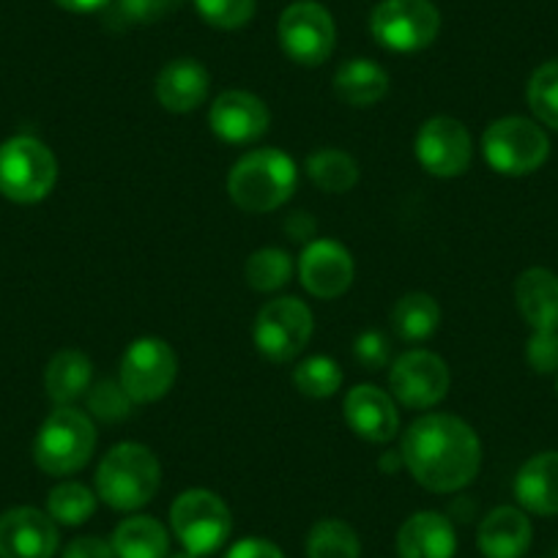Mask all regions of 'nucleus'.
I'll return each mask as SVG.
<instances>
[{"mask_svg": "<svg viewBox=\"0 0 558 558\" xmlns=\"http://www.w3.org/2000/svg\"><path fill=\"white\" fill-rule=\"evenodd\" d=\"M402 465L430 493H458L476 480L482 441L474 427L452 413H425L405 430Z\"/></svg>", "mask_w": 558, "mask_h": 558, "instance_id": "1", "label": "nucleus"}, {"mask_svg": "<svg viewBox=\"0 0 558 558\" xmlns=\"http://www.w3.org/2000/svg\"><path fill=\"white\" fill-rule=\"evenodd\" d=\"M299 184V168L279 148L244 154L228 173V195L246 214H271L286 206Z\"/></svg>", "mask_w": 558, "mask_h": 558, "instance_id": "2", "label": "nucleus"}, {"mask_svg": "<svg viewBox=\"0 0 558 558\" xmlns=\"http://www.w3.org/2000/svg\"><path fill=\"white\" fill-rule=\"evenodd\" d=\"M96 496L116 512H137L154 501L162 485V465L143 444H118L96 469Z\"/></svg>", "mask_w": 558, "mask_h": 558, "instance_id": "3", "label": "nucleus"}, {"mask_svg": "<svg viewBox=\"0 0 558 558\" xmlns=\"http://www.w3.org/2000/svg\"><path fill=\"white\" fill-rule=\"evenodd\" d=\"M96 449L94 418L74 405H61L41 422L34 460L45 474L72 476L88 465Z\"/></svg>", "mask_w": 558, "mask_h": 558, "instance_id": "4", "label": "nucleus"}, {"mask_svg": "<svg viewBox=\"0 0 558 558\" xmlns=\"http://www.w3.org/2000/svg\"><path fill=\"white\" fill-rule=\"evenodd\" d=\"M58 184V159L47 143L17 134L0 143V195L20 206L41 203Z\"/></svg>", "mask_w": 558, "mask_h": 558, "instance_id": "5", "label": "nucleus"}, {"mask_svg": "<svg viewBox=\"0 0 558 558\" xmlns=\"http://www.w3.org/2000/svg\"><path fill=\"white\" fill-rule=\"evenodd\" d=\"M482 154L485 162L496 173L512 175H531L547 162L550 157V140L539 121H531L523 116H507L493 121L482 134Z\"/></svg>", "mask_w": 558, "mask_h": 558, "instance_id": "6", "label": "nucleus"}, {"mask_svg": "<svg viewBox=\"0 0 558 558\" xmlns=\"http://www.w3.org/2000/svg\"><path fill=\"white\" fill-rule=\"evenodd\" d=\"M170 529L184 550L203 558L222 550L233 534V514L217 493L192 487L181 493L170 507Z\"/></svg>", "mask_w": 558, "mask_h": 558, "instance_id": "7", "label": "nucleus"}, {"mask_svg": "<svg viewBox=\"0 0 558 558\" xmlns=\"http://www.w3.org/2000/svg\"><path fill=\"white\" fill-rule=\"evenodd\" d=\"M369 34L384 50L422 52L441 34V12L433 0H380L369 17Z\"/></svg>", "mask_w": 558, "mask_h": 558, "instance_id": "8", "label": "nucleus"}, {"mask_svg": "<svg viewBox=\"0 0 558 558\" xmlns=\"http://www.w3.org/2000/svg\"><path fill=\"white\" fill-rule=\"evenodd\" d=\"M313 310L302 299L282 296L263 304L260 313L255 315L252 340L268 362L288 364L302 356V351L313 340Z\"/></svg>", "mask_w": 558, "mask_h": 558, "instance_id": "9", "label": "nucleus"}, {"mask_svg": "<svg viewBox=\"0 0 558 558\" xmlns=\"http://www.w3.org/2000/svg\"><path fill=\"white\" fill-rule=\"evenodd\" d=\"M282 52L299 66H320L337 45V25L329 9L315 0H296L282 12L277 25Z\"/></svg>", "mask_w": 558, "mask_h": 558, "instance_id": "10", "label": "nucleus"}, {"mask_svg": "<svg viewBox=\"0 0 558 558\" xmlns=\"http://www.w3.org/2000/svg\"><path fill=\"white\" fill-rule=\"evenodd\" d=\"M175 375H179V356L173 348L159 337H140L123 351L118 380L134 405H146L162 400L173 389Z\"/></svg>", "mask_w": 558, "mask_h": 558, "instance_id": "11", "label": "nucleus"}, {"mask_svg": "<svg viewBox=\"0 0 558 558\" xmlns=\"http://www.w3.org/2000/svg\"><path fill=\"white\" fill-rule=\"evenodd\" d=\"M418 165L436 179H458L471 168L474 140L463 121L449 116L427 118L416 132L413 143Z\"/></svg>", "mask_w": 558, "mask_h": 558, "instance_id": "12", "label": "nucleus"}, {"mask_svg": "<svg viewBox=\"0 0 558 558\" xmlns=\"http://www.w3.org/2000/svg\"><path fill=\"white\" fill-rule=\"evenodd\" d=\"M449 386H452V373L447 362L438 353L422 348L402 353L389 369L391 397L416 411L438 405L449 395Z\"/></svg>", "mask_w": 558, "mask_h": 558, "instance_id": "13", "label": "nucleus"}, {"mask_svg": "<svg viewBox=\"0 0 558 558\" xmlns=\"http://www.w3.org/2000/svg\"><path fill=\"white\" fill-rule=\"evenodd\" d=\"M208 126L222 143L250 146L271 126V112L260 96L250 90H222L208 107Z\"/></svg>", "mask_w": 558, "mask_h": 558, "instance_id": "14", "label": "nucleus"}, {"mask_svg": "<svg viewBox=\"0 0 558 558\" xmlns=\"http://www.w3.org/2000/svg\"><path fill=\"white\" fill-rule=\"evenodd\" d=\"M356 266L340 241L315 239L304 246L299 257V279L304 291L315 299H340L353 286Z\"/></svg>", "mask_w": 558, "mask_h": 558, "instance_id": "15", "label": "nucleus"}, {"mask_svg": "<svg viewBox=\"0 0 558 558\" xmlns=\"http://www.w3.org/2000/svg\"><path fill=\"white\" fill-rule=\"evenodd\" d=\"M61 547L58 523L36 507L0 514V558H52Z\"/></svg>", "mask_w": 558, "mask_h": 558, "instance_id": "16", "label": "nucleus"}, {"mask_svg": "<svg viewBox=\"0 0 558 558\" xmlns=\"http://www.w3.org/2000/svg\"><path fill=\"white\" fill-rule=\"evenodd\" d=\"M342 416L348 427L369 444H389L400 430V411L395 400L389 391L373 384H359L348 391L342 402Z\"/></svg>", "mask_w": 558, "mask_h": 558, "instance_id": "17", "label": "nucleus"}, {"mask_svg": "<svg viewBox=\"0 0 558 558\" xmlns=\"http://www.w3.org/2000/svg\"><path fill=\"white\" fill-rule=\"evenodd\" d=\"M397 553L400 558H454L458 553V531L441 512H416L397 531Z\"/></svg>", "mask_w": 558, "mask_h": 558, "instance_id": "18", "label": "nucleus"}, {"mask_svg": "<svg viewBox=\"0 0 558 558\" xmlns=\"http://www.w3.org/2000/svg\"><path fill=\"white\" fill-rule=\"evenodd\" d=\"M208 90H211V74L195 58H175L165 63L157 77V101L168 112L179 116L206 105Z\"/></svg>", "mask_w": 558, "mask_h": 558, "instance_id": "19", "label": "nucleus"}, {"mask_svg": "<svg viewBox=\"0 0 558 558\" xmlns=\"http://www.w3.org/2000/svg\"><path fill=\"white\" fill-rule=\"evenodd\" d=\"M534 529L518 507H496L485 514L476 531V545L485 558H523L529 553Z\"/></svg>", "mask_w": 558, "mask_h": 558, "instance_id": "20", "label": "nucleus"}, {"mask_svg": "<svg viewBox=\"0 0 558 558\" xmlns=\"http://www.w3.org/2000/svg\"><path fill=\"white\" fill-rule=\"evenodd\" d=\"M514 302L534 331H558V274L550 268H525L514 282Z\"/></svg>", "mask_w": 558, "mask_h": 558, "instance_id": "21", "label": "nucleus"}, {"mask_svg": "<svg viewBox=\"0 0 558 558\" xmlns=\"http://www.w3.org/2000/svg\"><path fill=\"white\" fill-rule=\"evenodd\" d=\"M520 509L542 518L558 514V452H539L520 465L514 476Z\"/></svg>", "mask_w": 558, "mask_h": 558, "instance_id": "22", "label": "nucleus"}, {"mask_svg": "<svg viewBox=\"0 0 558 558\" xmlns=\"http://www.w3.org/2000/svg\"><path fill=\"white\" fill-rule=\"evenodd\" d=\"M389 74L380 63L367 58H351L335 74L337 99L351 107H375L389 94Z\"/></svg>", "mask_w": 558, "mask_h": 558, "instance_id": "23", "label": "nucleus"}, {"mask_svg": "<svg viewBox=\"0 0 558 558\" xmlns=\"http://www.w3.org/2000/svg\"><path fill=\"white\" fill-rule=\"evenodd\" d=\"M90 380H94V364L83 351H58L45 369L47 397L56 402V408L74 405L80 397L88 395Z\"/></svg>", "mask_w": 558, "mask_h": 558, "instance_id": "24", "label": "nucleus"}, {"mask_svg": "<svg viewBox=\"0 0 558 558\" xmlns=\"http://www.w3.org/2000/svg\"><path fill=\"white\" fill-rule=\"evenodd\" d=\"M110 545L116 558H168L170 531L151 514H132L116 525Z\"/></svg>", "mask_w": 558, "mask_h": 558, "instance_id": "25", "label": "nucleus"}, {"mask_svg": "<svg viewBox=\"0 0 558 558\" xmlns=\"http://www.w3.org/2000/svg\"><path fill=\"white\" fill-rule=\"evenodd\" d=\"M441 326V307L430 293H405L391 310V329L402 342H427Z\"/></svg>", "mask_w": 558, "mask_h": 558, "instance_id": "26", "label": "nucleus"}, {"mask_svg": "<svg viewBox=\"0 0 558 558\" xmlns=\"http://www.w3.org/2000/svg\"><path fill=\"white\" fill-rule=\"evenodd\" d=\"M304 173L320 192H329V195H345L359 184L356 159L340 148H318L310 154Z\"/></svg>", "mask_w": 558, "mask_h": 558, "instance_id": "27", "label": "nucleus"}, {"mask_svg": "<svg viewBox=\"0 0 558 558\" xmlns=\"http://www.w3.org/2000/svg\"><path fill=\"white\" fill-rule=\"evenodd\" d=\"M293 257L279 246H263L246 257V286L257 293H277L293 279Z\"/></svg>", "mask_w": 558, "mask_h": 558, "instance_id": "28", "label": "nucleus"}, {"mask_svg": "<svg viewBox=\"0 0 558 558\" xmlns=\"http://www.w3.org/2000/svg\"><path fill=\"white\" fill-rule=\"evenodd\" d=\"M307 558H362V542L345 520H318L307 534Z\"/></svg>", "mask_w": 558, "mask_h": 558, "instance_id": "29", "label": "nucleus"}, {"mask_svg": "<svg viewBox=\"0 0 558 558\" xmlns=\"http://www.w3.org/2000/svg\"><path fill=\"white\" fill-rule=\"evenodd\" d=\"M99 496L83 482H61L47 496V514L58 525H83L94 518Z\"/></svg>", "mask_w": 558, "mask_h": 558, "instance_id": "30", "label": "nucleus"}, {"mask_svg": "<svg viewBox=\"0 0 558 558\" xmlns=\"http://www.w3.org/2000/svg\"><path fill=\"white\" fill-rule=\"evenodd\" d=\"M293 386L313 400L335 397L342 386V367L331 356H310L293 367Z\"/></svg>", "mask_w": 558, "mask_h": 558, "instance_id": "31", "label": "nucleus"}, {"mask_svg": "<svg viewBox=\"0 0 558 558\" xmlns=\"http://www.w3.org/2000/svg\"><path fill=\"white\" fill-rule=\"evenodd\" d=\"M531 112L542 126L558 132V58L547 61L531 74L529 88H525Z\"/></svg>", "mask_w": 558, "mask_h": 558, "instance_id": "32", "label": "nucleus"}, {"mask_svg": "<svg viewBox=\"0 0 558 558\" xmlns=\"http://www.w3.org/2000/svg\"><path fill=\"white\" fill-rule=\"evenodd\" d=\"M186 0H112L110 25L116 28H134V25H151L179 12Z\"/></svg>", "mask_w": 558, "mask_h": 558, "instance_id": "33", "label": "nucleus"}, {"mask_svg": "<svg viewBox=\"0 0 558 558\" xmlns=\"http://www.w3.org/2000/svg\"><path fill=\"white\" fill-rule=\"evenodd\" d=\"M85 402H88V416L99 418V422H107V425H116V422H123V418L132 413V397L123 391L121 380L105 378L99 384H94L85 395Z\"/></svg>", "mask_w": 558, "mask_h": 558, "instance_id": "34", "label": "nucleus"}, {"mask_svg": "<svg viewBox=\"0 0 558 558\" xmlns=\"http://www.w3.org/2000/svg\"><path fill=\"white\" fill-rule=\"evenodd\" d=\"M203 23L217 31H239L255 17V0H192Z\"/></svg>", "mask_w": 558, "mask_h": 558, "instance_id": "35", "label": "nucleus"}, {"mask_svg": "<svg viewBox=\"0 0 558 558\" xmlns=\"http://www.w3.org/2000/svg\"><path fill=\"white\" fill-rule=\"evenodd\" d=\"M525 362L534 373H558V331H534L525 342Z\"/></svg>", "mask_w": 558, "mask_h": 558, "instance_id": "36", "label": "nucleus"}, {"mask_svg": "<svg viewBox=\"0 0 558 558\" xmlns=\"http://www.w3.org/2000/svg\"><path fill=\"white\" fill-rule=\"evenodd\" d=\"M353 356H356V362L364 369H384L391 359L389 340L375 329L362 331L356 337V342H353Z\"/></svg>", "mask_w": 558, "mask_h": 558, "instance_id": "37", "label": "nucleus"}, {"mask_svg": "<svg viewBox=\"0 0 558 558\" xmlns=\"http://www.w3.org/2000/svg\"><path fill=\"white\" fill-rule=\"evenodd\" d=\"M225 558H286L282 547L274 545L271 539H263V536H244L235 545L228 547Z\"/></svg>", "mask_w": 558, "mask_h": 558, "instance_id": "38", "label": "nucleus"}, {"mask_svg": "<svg viewBox=\"0 0 558 558\" xmlns=\"http://www.w3.org/2000/svg\"><path fill=\"white\" fill-rule=\"evenodd\" d=\"M61 558H116V550L101 536H77L63 547Z\"/></svg>", "mask_w": 558, "mask_h": 558, "instance_id": "39", "label": "nucleus"}, {"mask_svg": "<svg viewBox=\"0 0 558 558\" xmlns=\"http://www.w3.org/2000/svg\"><path fill=\"white\" fill-rule=\"evenodd\" d=\"M286 233L291 241H299V244L307 246L310 241H315L313 235L318 233V222H315L307 211H293L291 217L286 219Z\"/></svg>", "mask_w": 558, "mask_h": 558, "instance_id": "40", "label": "nucleus"}, {"mask_svg": "<svg viewBox=\"0 0 558 558\" xmlns=\"http://www.w3.org/2000/svg\"><path fill=\"white\" fill-rule=\"evenodd\" d=\"M56 3L63 9V12L94 14V12H101V9L110 7L112 0H56Z\"/></svg>", "mask_w": 558, "mask_h": 558, "instance_id": "41", "label": "nucleus"}, {"mask_svg": "<svg viewBox=\"0 0 558 558\" xmlns=\"http://www.w3.org/2000/svg\"><path fill=\"white\" fill-rule=\"evenodd\" d=\"M168 558H201V556H195V553H190V550H181V553H173V556H168Z\"/></svg>", "mask_w": 558, "mask_h": 558, "instance_id": "42", "label": "nucleus"}, {"mask_svg": "<svg viewBox=\"0 0 558 558\" xmlns=\"http://www.w3.org/2000/svg\"><path fill=\"white\" fill-rule=\"evenodd\" d=\"M556 391H558V373H556Z\"/></svg>", "mask_w": 558, "mask_h": 558, "instance_id": "43", "label": "nucleus"}]
</instances>
